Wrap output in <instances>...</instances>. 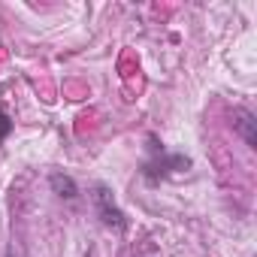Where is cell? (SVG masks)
Here are the masks:
<instances>
[{"instance_id":"2","label":"cell","mask_w":257,"mask_h":257,"mask_svg":"<svg viewBox=\"0 0 257 257\" xmlns=\"http://www.w3.org/2000/svg\"><path fill=\"white\" fill-rule=\"evenodd\" d=\"M191 167V158H185V155H170V158H158V161H152V164H146L143 167V176L149 179V182H158V179H164L167 173H173V170H188Z\"/></svg>"},{"instance_id":"5","label":"cell","mask_w":257,"mask_h":257,"mask_svg":"<svg viewBox=\"0 0 257 257\" xmlns=\"http://www.w3.org/2000/svg\"><path fill=\"white\" fill-rule=\"evenodd\" d=\"M13 127H16V124L10 121V115H7V112H0V146H4V140L13 134Z\"/></svg>"},{"instance_id":"6","label":"cell","mask_w":257,"mask_h":257,"mask_svg":"<svg viewBox=\"0 0 257 257\" xmlns=\"http://www.w3.org/2000/svg\"><path fill=\"white\" fill-rule=\"evenodd\" d=\"M7 257H16V254H13V251H10V254H7Z\"/></svg>"},{"instance_id":"1","label":"cell","mask_w":257,"mask_h":257,"mask_svg":"<svg viewBox=\"0 0 257 257\" xmlns=\"http://www.w3.org/2000/svg\"><path fill=\"white\" fill-rule=\"evenodd\" d=\"M94 209H97V218L109 227V230H115V233H124L127 227H131V221H127V215L118 209V203H115V197H112V191H109V185H94Z\"/></svg>"},{"instance_id":"4","label":"cell","mask_w":257,"mask_h":257,"mask_svg":"<svg viewBox=\"0 0 257 257\" xmlns=\"http://www.w3.org/2000/svg\"><path fill=\"white\" fill-rule=\"evenodd\" d=\"M49 188H52V194H58L61 200H76V197H79V185H76L70 176H64V173H52V176H49Z\"/></svg>"},{"instance_id":"3","label":"cell","mask_w":257,"mask_h":257,"mask_svg":"<svg viewBox=\"0 0 257 257\" xmlns=\"http://www.w3.org/2000/svg\"><path fill=\"white\" fill-rule=\"evenodd\" d=\"M233 127L239 131V137L245 140L248 149H257V118L248 109H236L233 112Z\"/></svg>"}]
</instances>
